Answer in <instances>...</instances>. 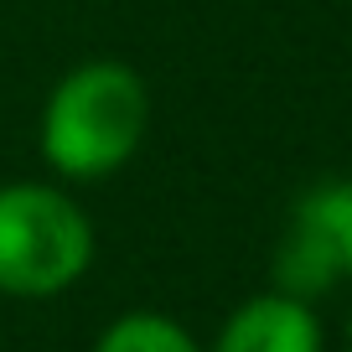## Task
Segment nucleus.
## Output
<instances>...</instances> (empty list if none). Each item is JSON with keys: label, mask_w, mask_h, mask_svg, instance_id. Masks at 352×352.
Listing matches in <instances>:
<instances>
[{"label": "nucleus", "mask_w": 352, "mask_h": 352, "mask_svg": "<svg viewBox=\"0 0 352 352\" xmlns=\"http://www.w3.org/2000/svg\"><path fill=\"white\" fill-rule=\"evenodd\" d=\"M352 275V182H316L290 208L280 239L275 285L296 300H311Z\"/></svg>", "instance_id": "obj_3"}, {"label": "nucleus", "mask_w": 352, "mask_h": 352, "mask_svg": "<svg viewBox=\"0 0 352 352\" xmlns=\"http://www.w3.org/2000/svg\"><path fill=\"white\" fill-rule=\"evenodd\" d=\"M347 347H352V316H347Z\"/></svg>", "instance_id": "obj_6"}, {"label": "nucleus", "mask_w": 352, "mask_h": 352, "mask_svg": "<svg viewBox=\"0 0 352 352\" xmlns=\"http://www.w3.org/2000/svg\"><path fill=\"white\" fill-rule=\"evenodd\" d=\"M94 352H202V347L176 327V321L155 316V311H135V316L114 321Z\"/></svg>", "instance_id": "obj_5"}, {"label": "nucleus", "mask_w": 352, "mask_h": 352, "mask_svg": "<svg viewBox=\"0 0 352 352\" xmlns=\"http://www.w3.org/2000/svg\"><path fill=\"white\" fill-rule=\"evenodd\" d=\"M212 352H321V327L306 300L275 290V296L243 300Z\"/></svg>", "instance_id": "obj_4"}, {"label": "nucleus", "mask_w": 352, "mask_h": 352, "mask_svg": "<svg viewBox=\"0 0 352 352\" xmlns=\"http://www.w3.org/2000/svg\"><path fill=\"white\" fill-rule=\"evenodd\" d=\"M145 83L124 63H83L42 109V155L73 182L120 171L145 135Z\"/></svg>", "instance_id": "obj_1"}, {"label": "nucleus", "mask_w": 352, "mask_h": 352, "mask_svg": "<svg viewBox=\"0 0 352 352\" xmlns=\"http://www.w3.org/2000/svg\"><path fill=\"white\" fill-rule=\"evenodd\" d=\"M94 259V228L73 197L16 182L0 187V290L6 296H57Z\"/></svg>", "instance_id": "obj_2"}]
</instances>
